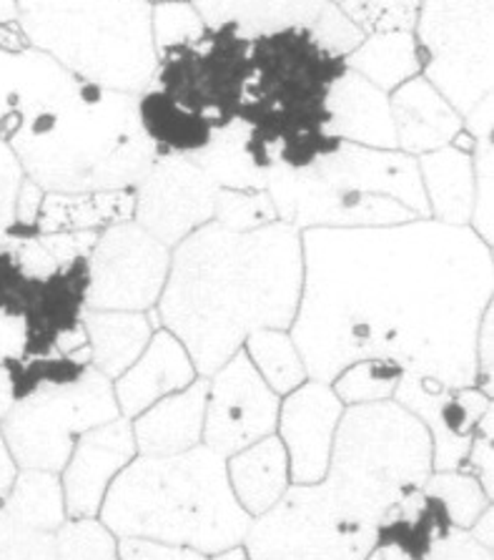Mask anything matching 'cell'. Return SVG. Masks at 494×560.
<instances>
[{"mask_svg":"<svg viewBox=\"0 0 494 560\" xmlns=\"http://www.w3.org/2000/svg\"><path fill=\"white\" fill-rule=\"evenodd\" d=\"M289 329L309 380L385 360L404 375L477 385V332L494 296V249L470 226L306 229Z\"/></svg>","mask_w":494,"mask_h":560,"instance_id":"1","label":"cell"},{"mask_svg":"<svg viewBox=\"0 0 494 560\" xmlns=\"http://www.w3.org/2000/svg\"><path fill=\"white\" fill-rule=\"evenodd\" d=\"M304 282L302 232L274 222L254 232L207 224L172 249L153 319L181 339L211 377L257 329H292Z\"/></svg>","mask_w":494,"mask_h":560,"instance_id":"2","label":"cell"},{"mask_svg":"<svg viewBox=\"0 0 494 560\" xmlns=\"http://www.w3.org/2000/svg\"><path fill=\"white\" fill-rule=\"evenodd\" d=\"M5 141L46 194L133 189L158 156L139 96L81 79L25 108Z\"/></svg>","mask_w":494,"mask_h":560,"instance_id":"3","label":"cell"},{"mask_svg":"<svg viewBox=\"0 0 494 560\" xmlns=\"http://www.w3.org/2000/svg\"><path fill=\"white\" fill-rule=\"evenodd\" d=\"M98 521L116 538L172 542L214 556L251 525L228 486L226 457L207 445L176 455H136L110 482Z\"/></svg>","mask_w":494,"mask_h":560,"instance_id":"4","label":"cell"},{"mask_svg":"<svg viewBox=\"0 0 494 560\" xmlns=\"http://www.w3.org/2000/svg\"><path fill=\"white\" fill-rule=\"evenodd\" d=\"M267 194L279 222L306 229L395 226L430 219L416 159L339 141L306 168L274 166Z\"/></svg>","mask_w":494,"mask_h":560,"instance_id":"5","label":"cell"},{"mask_svg":"<svg viewBox=\"0 0 494 560\" xmlns=\"http://www.w3.org/2000/svg\"><path fill=\"white\" fill-rule=\"evenodd\" d=\"M344 58L324 50L309 31L251 38L238 121L271 147L277 166L306 168L337 149L327 133V93Z\"/></svg>","mask_w":494,"mask_h":560,"instance_id":"6","label":"cell"},{"mask_svg":"<svg viewBox=\"0 0 494 560\" xmlns=\"http://www.w3.org/2000/svg\"><path fill=\"white\" fill-rule=\"evenodd\" d=\"M432 475L427 428L395 400L344 407L329 468L314 493L346 521L379 528L409 490Z\"/></svg>","mask_w":494,"mask_h":560,"instance_id":"7","label":"cell"},{"mask_svg":"<svg viewBox=\"0 0 494 560\" xmlns=\"http://www.w3.org/2000/svg\"><path fill=\"white\" fill-rule=\"evenodd\" d=\"M151 0H19L25 44L73 79L139 93L156 73Z\"/></svg>","mask_w":494,"mask_h":560,"instance_id":"8","label":"cell"},{"mask_svg":"<svg viewBox=\"0 0 494 560\" xmlns=\"http://www.w3.org/2000/svg\"><path fill=\"white\" fill-rule=\"evenodd\" d=\"M15 402L0 420L15 468L61 472L83 432L121 418L114 382L86 354L8 364Z\"/></svg>","mask_w":494,"mask_h":560,"instance_id":"9","label":"cell"},{"mask_svg":"<svg viewBox=\"0 0 494 560\" xmlns=\"http://www.w3.org/2000/svg\"><path fill=\"white\" fill-rule=\"evenodd\" d=\"M422 75L459 116L494 93V0H422L414 19Z\"/></svg>","mask_w":494,"mask_h":560,"instance_id":"10","label":"cell"},{"mask_svg":"<svg viewBox=\"0 0 494 560\" xmlns=\"http://www.w3.org/2000/svg\"><path fill=\"white\" fill-rule=\"evenodd\" d=\"M249 46L251 38L234 28H207L193 44L158 56L151 86L216 131L238 114L249 73Z\"/></svg>","mask_w":494,"mask_h":560,"instance_id":"11","label":"cell"},{"mask_svg":"<svg viewBox=\"0 0 494 560\" xmlns=\"http://www.w3.org/2000/svg\"><path fill=\"white\" fill-rule=\"evenodd\" d=\"M372 525L329 511L311 486H294L244 536L249 560H364L377 546Z\"/></svg>","mask_w":494,"mask_h":560,"instance_id":"12","label":"cell"},{"mask_svg":"<svg viewBox=\"0 0 494 560\" xmlns=\"http://www.w3.org/2000/svg\"><path fill=\"white\" fill-rule=\"evenodd\" d=\"M168 269L172 249L133 219L101 229L86 259V310L151 312Z\"/></svg>","mask_w":494,"mask_h":560,"instance_id":"13","label":"cell"},{"mask_svg":"<svg viewBox=\"0 0 494 560\" xmlns=\"http://www.w3.org/2000/svg\"><path fill=\"white\" fill-rule=\"evenodd\" d=\"M219 186L189 156L158 154L133 186V222L174 249L214 222Z\"/></svg>","mask_w":494,"mask_h":560,"instance_id":"14","label":"cell"},{"mask_svg":"<svg viewBox=\"0 0 494 560\" xmlns=\"http://www.w3.org/2000/svg\"><path fill=\"white\" fill-rule=\"evenodd\" d=\"M207 380L201 445L221 457H232L261 438L277 435L281 397L261 380L244 350Z\"/></svg>","mask_w":494,"mask_h":560,"instance_id":"15","label":"cell"},{"mask_svg":"<svg viewBox=\"0 0 494 560\" xmlns=\"http://www.w3.org/2000/svg\"><path fill=\"white\" fill-rule=\"evenodd\" d=\"M412 412L430 432L432 470H459L470 453L477 425L494 410L492 397L480 385L451 387L445 382L402 375L391 397Z\"/></svg>","mask_w":494,"mask_h":560,"instance_id":"16","label":"cell"},{"mask_svg":"<svg viewBox=\"0 0 494 560\" xmlns=\"http://www.w3.org/2000/svg\"><path fill=\"white\" fill-rule=\"evenodd\" d=\"M344 405L329 382L306 380L281 397L277 438L289 455L294 486H314L329 468Z\"/></svg>","mask_w":494,"mask_h":560,"instance_id":"17","label":"cell"},{"mask_svg":"<svg viewBox=\"0 0 494 560\" xmlns=\"http://www.w3.org/2000/svg\"><path fill=\"white\" fill-rule=\"evenodd\" d=\"M139 455L129 418L91 428L75 440L63 465L61 486L68 517H98L116 475Z\"/></svg>","mask_w":494,"mask_h":560,"instance_id":"18","label":"cell"},{"mask_svg":"<svg viewBox=\"0 0 494 560\" xmlns=\"http://www.w3.org/2000/svg\"><path fill=\"white\" fill-rule=\"evenodd\" d=\"M196 377L199 372L181 339L164 327H156L139 360L114 380L118 410L124 418L133 420L161 397L181 393Z\"/></svg>","mask_w":494,"mask_h":560,"instance_id":"19","label":"cell"},{"mask_svg":"<svg viewBox=\"0 0 494 560\" xmlns=\"http://www.w3.org/2000/svg\"><path fill=\"white\" fill-rule=\"evenodd\" d=\"M389 112L397 149L414 159L449 147L464 131L457 108L422 73L389 93Z\"/></svg>","mask_w":494,"mask_h":560,"instance_id":"20","label":"cell"},{"mask_svg":"<svg viewBox=\"0 0 494 560\" xmlns=\"http://www.w3.org/2000/svg\"><path fill=\"white\" fill-rule=\"evenodd\" d=\"M324 108H327V133L334 139L372 149H397L389 93L379 91L346 66L331 83Z\"/></svg>","mask_w":494,"mask_h":560,"instance_id":"21","label":"cell"},{"mask_svg":"<svg viewBox=\"0 0 494 560\" xmlns=\"http://www.w3.org/2000/svg\"><path fill=\"white\" fill-rule=\"evenodd\" d=\"M207 377H196L181 393L161 397L131 420L139 455H176L201 445L207 412Z\"/></svg>","mask_w":494,"mask_h":560,"instance_id":"22","label":"cell"},{"mask_svg":"<svg viewBox=\"0 0 494 560\" xmlns=\"http://www.w3.org/2000/svg\"><path fill=\"white\" fill-rule=\"evenodd\" d=\"M189 159L203 168L219 189L238 191L267 189L269 172L277 166L269 143L238 118L211 133L207 147Z\"/></svg>","mask_w":494,"mask_h":560,"instance_id":"23","label":"cell"},{"mask_svg":"<svg viewBox=\"0 0 494 560\" xmlns=\"http://www.w3.org/2000/svg\"><path fill=\"white\" fill-rule=\"evenodd\" d=\"M207 28H234L244 38L309 31L331 0H191Z\"/></svg>","mask_w":494,"mask_h":560,"instance_id":"24","label":"cell"},{"mask_svg":"<svg viewBox=\"0 0 494 560\" xmlns=\"http://www.w3.org/2000/svg\"><path fill=\"white\" fill-rule=\"evenodd\" d=\"M81 322L91 368H96L110 382L139 360L158 327L153 312L86 310Z\"/></svg>","mask_w":494,"mask_h":560,"instance_id":"25","label":"cell"},{"mask_svg":"<svg viewBox=\"0 0 494 560\" xmlns=\"http://www.w3.org/2000/svg\"><path fill=\"white\" fill-rule=\"evenodd\" d=\"M430 219L449 226H467L474 203L472 149L457 143L416 156Z\"/></svg>","mask_w":494,"mask_h":560,"instance_id":"26","label":"cell"},{"mask_svg":"<svg viewBox=\"0 0 494 560\" xmlns=\"http://www.w3.org/2000/svg\"><path fill=\"white\" fill-rule=\"evenodd\" d=\"M226 475L236 503L251 517L267 513L292 488L289 455L277 435L226 457Z\"/></svg>","mask_w":494,"mask_h":560,"instance_id":"27","label":"cell"},{"mask_svg":"<svg viewBox=\"0 0 494 560\" xmlns=\"http://www.w3.org/2000/svg\"><path fill=\"white\" fill-rule=\"evenodd\" d=\"M71 79V73L36 48L5 50L0 46V139L11 136L25 108L63 89Z\"/></svg>","mask_w":494,"mask_h":560,"instance_id":"28","label":"cell"},{"mask_svg":"<svg viewBox=\"0 0 494 560\" xmlns=\"http://www.w3.org/2000/svg\"><path fill=\"white\" fill-rule=\"evenodd\" d=\"M133 189L121 191H81V194H46L36 219L38 234L101 232V229L131 222Z\"/></svg>","mask_w":494,"mask_h":560,"instance_id":"29","label":"cell"},{"mask_svg":"<svg viewBox=\"0 0 494 560\" xmlns=\"http://www.w3.org/2000/svg\"><path fill=\"white\" fill-rule=\"evenodd\" d=\"M451 528L437 500L422 488L409 490L379 523L377 546H391L414 560H427L430 550Z\"/></svg>","mask_w":494,"mask_h":560,"instance_id":"30","label":"cell"},{"mask_svg":"<svg viewBox=\"0 0 494 560\" xmlns=\"http://www.w3.org/2000/svg\"><path fill=\"white\" fill-rule=\"evenodd\" d=\"M344 66L385 93L422 73L420 48L412 31L366 33L362 44L344 58Z\"/></svg>","mask_w":494,"mask_h":560,"instance_id":"31","label":"cell"},{"mask_svg":"<svg viewBox=\"0 0 494 560\" xmlns=\"http://www.w3.org/2000/svg\"><path fill=\"white\" fill-rule=\"evenodd\" d=\"M139 116L158 154L193 156L214 133L199 116L189 114L153 86L139 93Z\"/></svg>","mask_w":494,"mask_h":560,"instance_id":"32","label":"cell"},{"mask_svg":"<svg viewBox=\"0 0 494 560\" xmlns=\"http://www.w3.org/2000/svg\"><path fill=\"white\" fill-rule=\"evenodd\" d=\"M11 521L25 528L56 533L68 521L61 475L36 468H19L0 505Z\"/></svg>","mask_w":494,"mask_h":560,"instance_id":"33","label":"cell"},{"mask_svg":"<svg viewBox=\"0 0 494 560\" xmlns=\"http://www.w3.org/2000/svg\"><path fill=\"white\" fill-rule=\"evenodd\" d=\"M244 354L259 372L261 380L274 389L279 397H284L309 380L304 368V360L299 350H296L289 329H257L246 337Z\"/></svg>","mask_w":494,"mask_h":560,"instance_id":"34","label":"cell"},{"mask_svg":"<svg viewBox=\"0 0 494 560\" xmlns=\"http://www.w3.org/2000/svg\"><path fill=\"white\" fill-rule=\"evenodd\" d=\"M422 490L445 508L451 528L470 530L477 517L492 505L480 480L467 470H432Z\"/></svg>","mask_w":494,"mask_h":560,"instance_id":"35","label":"cell"},{"mask_svg":"<svg viewBox=\"0 0 494 560\" xmlns=\"http://www.w3.org/2000/svg\"><path fill=\"white\" fill-rule=\"evenodd\" d=\"M402 375L404 372L391 362L362 360L346 364L342 372H337V377L329 385L344 407L385 402L395 397V389Z\"/></svg>","mask_w":494,"mask_h":560,"instance_id":"36","label":"cell"},{"mask_svg":"<svg viewBox=\"0 0 494 560\" xmlns=\"http://www.w3.org/2000/svg\"><path fill=\"white\" fill-rule=\"evenodd\" d=\"M54 536L58 560H118V538L98 517H68Z\"/></svg>","mask_w":494,"mask_h":560,"instance_id":"37","label":"cell"},{"mask_svg":"<svg viewBox=\"0 0 494 560\" xmlns=\"http://www.w3.org/2000/svg\"><path fill=\"white\" fill-rule=\"evenodd\" d=\"M203 31H207V23L201 21L191 0H158L151 8V36L156 56L193 44L203 36Z\"/></svg>","mask_w":494,"mask_h":560,"instance_id":"38","label":"cell"},{"mask_svg":"<svg viewBox=\"0 0 494 560\" xmlns=\"http://www.w3.org/2000/svg\"><path fill=\"white\" fill-rule=\"evenodd\" d=\"M274 222H279V217L267 189H219L214 224L232 229V232H254V229L269 226Z\"/></svg>","mask_w":494,"mask_h":560,"instance_id":"39","label":"cell"},{"mask_svg":"<svg viewBox=\"0 0 494 560\" xmlns=\"http://www.w3.org/2000/svg\"><path fill=\"white\" fill-rule=\"evenodd\" d=\"M474 168V203L470 226L484 244L494 242V143L492 136L477 139L472 147Z\"/></svg>","mask_w":494,"mask_h":560,"instance_id":"40","label":"cell"},{"mask_svg":"<svg viewBox=\"0 0 494 560\" xmlns=\"http://www.w3.org/2000/svg\"><path fill=\"white\" fill-rule=\"evenodd\" d=\"M364 33L412 31L422 0H331Z\"/></svg>","mask_w":494,"mask_h":560,"instance_id":"41","label":"cell"},{"mask_svg":"<svg viewBox=\"0 0 494 560\" xmlns=\"http://www.w3.org/2000/svg\"><path fill=\"white\" fill-rule=\"evenodd\" d=\"M0 560H58L56 536L25 528L0 513Z\"/></svg>","mask_w":494,"mask_h":560,"instance_id":"42","label":"cell"},{"mask_svg":"<svg viewBox=\"0 0 494 560\" xmlns=\"http://www.w3.org/2000/svg\"><path fill=\"white\" fill-rule=\"evenodd\" d=\"M311 38L327 50V54L337 58H346L352 50L362 44L366 33L356 25L342 8L329 3L319 15V21L309 28Z\"/></svg>","mask_w":494,"mask_h":560,"instance_id":"43","label":"cell"},{"mask_svg":"<svg viewBox=\"0 0 494 560\" xmlns=\"http://www.w3.org/2000/svg\"><path fill=\"white\" fill-rule=\"evenodd\" d=\"M494 410L484 415L480 425H477L474 440L470 445V453L464 457L462 470L474 475L484 488V493L494 498Z\"/></svg>","mask_w":494,"mask_h":560,"instance_id":"44","label":"cell"},{"mask_svg":"<svg viewBox=\"0 0 494 560\" xmlns=\"http://www.w3.org/2000/svg\"><path fill=\"white\" fill-rule=\"evenodd\" d=\"M23 168L5 139H0V240L15 226V201H19Z\"/></svg>","mask_w":494,"mask_h":560,"instance_id":"45","label":"cell"},{"mask_svg":"<svg viewBox=\"0 0 494 560\" xmlns=\"http://www.w3.org/2000/svg\"><path fill=\"white\" fill-rule=\"evenodd\" d=\"M118 560H209L201 550L146 538H118Z\"/></svg>","mask_w":494,"mask_h":560,"instance_id":"46","label":"cell"},{"mask_svg":"<svg viewBox=\"0 0 494 560\" xmlns=\"http://www.w3.org/2000/svg\"><path fill=\"white\" fill-rule=\"evenodd\" d=\"M427 560H494L492 548L477 540L470 530L449 528L434 542Z\"/></svg>","mask_w":494,"mask_h":560,"instance_id":"47","label":"cell"},{"mask_svg":"<svg viewBox=\"0 0 494 560\" xmlns=\"http://www.w3.org/2000/svg\"><path fill=\"white\" fill-rule=\"evenodd\" d=\"M494 304L484 312L477 332V385L494 397Z\"/></svg>","mask_w":494,"mask_h":560,"instance_id":"48","label":"cell"},{"mask_svg":"<svg viewBox=\"0 0 494 560\" xmlns=\"http://www.w3.org/2000/svg\"><path fill=\"white\" fill-rule=\"evenodd\" d=\"M25 319L0 310V364H13L25 358Z\"/></svg>","mask_w":494,"mask_h":560,"instance_id":"49","label":"cell"},{"mask_svg":"<svg viewBox=\"0 0 494 560\" xmlns=\"http://www.w3.org/2000/svg\"><path fill=\"white\" fill-rule=\"evenodd\" d=\"M46 191L31 179H23L19 201H15V232H33L36 229V219L40 214V203H44ZM11 229V232H13Z\"/></svg>","mask_w":494,"mask_h":560,"instance_id":"50","label":"cell"},{"mask_svg":"<svg viewBox=\"0 0 494 560\" xmlns=\"http://www.w3.org/2000/svg\"><path fill=\"white\" fill-rule=\"evenodd\" d=\"M0 46L5 50L31 48L19 25V0H0Z\"/></svg>","mask_w":494,"mask_h":560,"instance_id":"51","label":"cell"},{"mask_svg":"<svg viewBox=\"0 0 494 560\" xmlns=\"http://www.w3.org/2000/svg\"><path fill=\"white\" fill-rule=\"evenodd\" d=\"M462 129L470 139H487L494 131V93L487 98H482L472 112L462 116Z\"/></svg>","mask_w":494,"mask_h":560,"instance_id":"52","label":"cell"},{"mask_svg":"<svg viewBox=\"0 0 494 560\" xmlns=\"http://www.w3.org/2000/svg\"><path fill=\"white\" fill-rule=\"evenodd\" d=\"M15 472H19V468H15L13 457H11V453H8V447H5L3 432H0V505H3V498L8 493V488H11Z\"/></svg>","mask_w":494,"mask_h":560,"instance_id":"53","label":"cell"},{"mask_svg":"<svg viewBox=\"0 0 494 560\" xmlns=\"http://www.w3.org/2000/svg\"><path fill=\"white\" fill-rule=\"evenodd\" d=\"M13 402H15V397H13L11 368H8V364H0V420L5 418V412L11 410Z\"/></svg>","mask_w":494,"mask_h":560,"instance_id":"54","label":"cell"},{"mask_svg":"<svg viewBox=\"0 0 494 560\" xmlns=\"http://www.w3.org/2000/svg\"><path fill=\"white\" fill-rule=\"evenodd\" d=\"M492 521H494V513H492V505H490L487 511H484L480 517H477L474 525L470 528L472 536L480 540V542H484V546H487V548H492Z\"/></svg>","mask_w":494,"mask_h":560,"instance_id":"55","label":"cell"},{"mask_svg":"<svg viewBox=\"0 0 494 560\" xmlns=\"http://www.w3.org/2000/svg\"><path fill=\"white\" fill-rule=\"evenodd\" d=\"M209 560H249V553H246L244 542H238V546H232V548L221 550V553L209 556Z\"/></svg>","mask_w":494,"mask_h":560,"instance_id":"56","label":"cell"},{"mask_svg":"<svg viewBox=\"0 0 494 560\" xmlns=\"http://www.w3.org/2000/svg\"><path fill=\"white\" fill-rule=\"evenodd\" d=\"M151 3H158V0H151Z\"/></svg>","mask_w":494,"mask_h":560,"instance_id":"57","label":"cell"}]
</instances>
